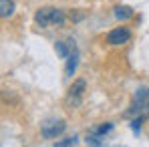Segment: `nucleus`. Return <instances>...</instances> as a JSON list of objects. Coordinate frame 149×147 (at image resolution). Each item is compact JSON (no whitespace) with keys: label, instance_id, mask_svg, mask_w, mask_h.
<instances>
[{"label":"nucleus","instance_id":"12","mask_svg":"<svg viewBox=\"0 0 149 147\" xmlns=\"http://www.w3.org/2000/svg\"><path fill=\"white\" fill-rule=\"evenodd\" d=\"M77 139H79V137H65V139H61V141H56V143H54V145L56 147H69V145H77Z\"/></svg>","mask_w":149,"mask_h":147},{"label":"nucleus","instance_id":"10","mask_svg":"<svg viewBox=\"0 0 149 147\" xmlns=\"http://www.w3.org/2000/svg\"><path fill=\"white\" fill-rule=\"evenodd\" d=\"M143 121H145L143 117H133V119H131V123H129V125H131V131H133L135 135H139V131H141V125H143Z\"/></svg>","mask_w":149,"mask_h":147},{"label":"nucleus","instance_id":"13","mask_svg":"<svg viewBox=\"0 0 149 147\" xmlns=\"http://www.w3.org/2000/svg\"><path fill=\"white\" fill-rule=\"evenodd\" d=\"M69 18H71L73 22H81V20L85 18V12H77V10H73V12H69Z\"/></svg>","mask_w":149,"mask_h":147},{"label":"nucleus","instance_id":"8","mask_svg":"<svg viewBox=\"0 0 149 147\" xmlns=\"http://www.w3.org/2000/svg\"><path fill=\"white\" fill-rule=\"evenodd\" d=\"M113 131V123H103L99 127H93L89 133H95V135H101V137H105L107 133H111Z\"/></svg>","mask_w":149,"mask_h":147},{"label":"nucleus","instance_id":"5","mask_svg":"<svg viewBox=\"0 0 149 147\" xmlns=\"http://www.w3.org/2000/svg\"><path fill=\"white\" fill-rule=\"evenodd\" d=\"M77 65H79V50L73 49L71 50V54L67 56V67H65V73L67 77H73L74 71H77Z\"/></svg>","mask_w":149,"mask_h":147},{"label":"nucleus","instance_id":"2","mask_svg":"<svg viewBox=\"0 0 149 147\" xmlns=\"http://www.w3.org/2000/svg\"><path fill=\"white\" fill-rule=\"evenodd\" d=\"M85 87H87V83H85L83 79H77V81L73 83V87L69 89V95H67V103H69L71 107H79V105H81Z\"/></svg>","mask_w":149,"mask_h":147},{"label":"nucleus","instance_id":"7","mask_svg":"<svg viewBox=\"0 0 149 147\" xmlns=\"http://www.w3.org/2000/svg\"><path fill=\"white\" fill-rule=\"evenodd\" d=\"M12 12H14V2L12 0H0V16L8 18V16H12Z\"/></svg>","mask_w":149,"mask_h":147},{"label":"nucleus","instance_id":"11","mask_svg":"<svg viewBox=\"0 0 149 147\" xmlns=\"http://www.w3.org/2000/svg\"><path fill=\"white\" fill-rule=\"evenodd\" d=\"M85 141H87V145H103V143H105L103 137H101V135H95V133H89Z\"/></svg>","mask_w":149,"mask_h":147},{"label":"nucleus","instance_id":"4","mask_svg":"<svg viewBox=\"0 0 149 147\" xmlns=\"http://www.w3.org/2000/svg\"><path fill=\"white\" fill-rule=\"evenodd\" d=\"M54 10H56V8H50V6L38 8V10H36V14H34V22L40 26V28L50 26V24H52V18H54Z\"/></svg>","mask_w":149,"mask_h":147},{"label":"nucleus","instance_id":"9","mask_svg":"<svg viewBox=\"0 0 149 147\" xmlns=\"http://www.w3.org/2000/svg\"><path fill=\"white\" fill-rule=\"evenodd\" d=\"M54 50H56V54L61 56V59H67L69 54H71V47H69V42H56L54 45Z\"/></svg>","mask_w":149,"mask_h":147},{"label":"nucleus","instance_id":"6","mask_svg":"<svg viewBox=\"0 0 149 147\" xmlns=\"http://www.w3.org/2000/svg\"><path fill=\"white\" fill-rule=\"evenodd\" d=\"M113 14H115V18H117V20H121V22H125V20H129V18H133V14H135V12H133V8H131V6H115V8H113Z\"/></svg>","mask_w":149,"mask_h":147},{"label":"nucleus","instance_id":"3","mask_svg":"<svg viewBox=\"0 0 149 147\" xmlns=\"http://www.w3.org/2000/svg\"><path fill=\"white\" fill-rule=\"evenodd\" d=\"M65 129H67V123L65 121H47L42 125V137H45V139H54V137L61 135Z\"/></svg>","mask_w":149,"mask_h":147},{"label":"nucleus","instance_id":"1","mask_svg":"<svg viewBox=\"0 0 149 147\" xmlns=\"http://www.w3.org/2000/svg\"><path fill=\"white\" fill-rule=\"evenodd\" d=\"M131 40V30L125 28V26H119L115 30H111L107 36H105V42L111 45V47H119V45H125Z\"/></svg>","mask_w":149,"mask_h":147}]
</instances>
